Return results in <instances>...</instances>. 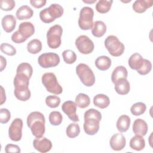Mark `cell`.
Segmentation results:
<instances>
[{
	"label": "cell",
	"instance_id": "cell-1",
	"mask_svg": "<svg viewBox=\"0 0 153 153\" xmlns=\"http://www.w3.org/2000/svg\"><path fill=\"white\" fill-rule=\"evenodd\" d=\"M84 118L83 127L85 133L91 136L96 134L99 130L100 121L102 119L101 113L95 109H89L85 112Z\"/></svg>",
	"mask_w": 153,
	"mask_h": 153
},
{
	"label": "cell",
	"instance_id": "cell-2",
	"mask_svg": "<svg viewBox=\"0 0 153 153\" xmlns=\"http://www.w3.org/2000/svg\"><path fill=\"white\" fill-rule=\"evenodd\" d=\"M30 78L25 75L16 74L14 78V91L16 97L21 101H26L30 97L31 93L29 88Z\"/></svg>",
	"mask_w": 153,
	"mask_h": 153
},
{
	"label": "cell",
	"instance_id": "cell-3",
	"mask_svg": "<svg viewBox=\"0 0 153 153\" xmlns=\"http://www.w3.org/2000/svg\"><path fill=\"white\" fill-rule=\"evenodd\" d=\"M45 123L44 115L40 112H32L27 117V125L35 137L43 136L45 131Z\"/></svg>",
	"mask_w": 153,
	"mask_h": 153
},
{
	"label": "cell",
	"instance_id": "cell-4",
	"mask_svg": "<svg viewBox=\"0 0 153 153\" xmlns=\"http://www.w3.org/2000/svg\"><path fill=\"white\" fill-rule=\"evenodd\" d=\"M41 81L47 91L55 94H60L62 93L63 88L59 84L54 74L52 72L44 74Z\"/></svg>",
	"mask_w": 153,
	"mask_h": 153
},
{
	"label": "cell",
	"instance_id": "cell-5",
	"mask_svg": "<svg viewBox=\"0 0 153 153\" xmlns=\"http://www.w3.org/2000/svg\"><path fill=\"white\" fill-rule=\"evenodd\" d=\"M76 73L82 83L87 86L91 87L95 82V76L93 71L85 63H79L76 67Z\"/></svg>",
	"mask_w": 153,
	"mask_h": 153
},
{
	"label": "cell",
	"instance_id": "cell-6",
	"mask_svg": "<svg viewBox=\"0 0 153 153\" xmlns=\"http://www.w3.org/2000/svg\"><path fill=\"white\" fill-rule=\"evenodd\" d=\"M62 33L63 29L59 25H55L48 29L47 32V42L50 48L56 49L60 46Z\"/></svg>",
	"mask_w": 153,
	"mask_h": 153
},
{
	"label": "cell",
	"instance_id": "cell-7",
	"mask_svg": "<svg viewBox=\"0 0 153 153\" xmlns=\"http://www.w3.org/2000/svg\"><path fill=\"white\" fill-rule=\"evenodd\" d=\"M105 48L109 53L114 57L121 56L125 50L124 45L115 35H109L105 40Z\"/></svg>",
	"mask_w": 153,
	"mask_h": 153
},
{
	"label": "cell",
	"instance_id": "cell-8",
	"mask_svg": "<svg viewBox=\"0 0 153 153\" xmlns=\"http://www.w3.org/2000/svg\"><path fill=\"white\" fill-rule=\"evenodd\" d=\"M94 11L89 7H84L79 12L78 26L82 30H90L93 26Z\"/></svg>",
	"mask_w": 153,
	"mask_h": 153
},
{
	"label": "cell",
	"instance_id": "cell-9",
	"mask_svg": "<svg viewBox=\"0 0 153 153\" xmlns=\"http://www.w3.org/2000/svg\"><path fill=\"white\" fill-rule=\"evenodd\" d=\"M60 57L56 53L49 52L41 54L38 59V64L42 68L57 66L60 63Z\"/></svg>",
	"mask_w": 153,
	"mask_h": 153
},
{
	"label": "cell",
	"instance_id": "cell-10",
	"mask_svg": "<svg viewBox=\"0 0 153 153\" xmlns=\"http://www.w3.org/2000/svg\"><path fill=\"white\" fill-rule=\"evenodd\" d=\"M75 44L78 50L83 54H90L94 48L93 41L86 35L79 36L76 39Z\"/></svg>",
	"mask_w": 153,
	"mask_h": 153
},
{
	"label": "cell",
	"instance_id": "cell-11",
	"mask_svg": "<svg viewBox=\"0 0 153 153\" xmlns=\"http://www.w3.org/2000/svg\"><path fill=\"white\" fill-rule=\"evenodd\" d=\"M23 121L21 118H15L10 124L8 129V136L10 139L14 142L21 140L22 137Z\"/></svg>",
	"mask_w": 153,
	"mask_h": 153
},
{
	"label": "cell",
	"instance_id": "cell-12",
	"mask_svg": "<svg viewBox=\"0 0 153 153\" xmlns=\"http://www.w3.org/2000/svg\"><path fill=\"white\" fill-rule=\"evenodd\" d=\"M62 109L71 121L74 122L79 121V117L76 114V105L75 102L71 100L65 102L62 104Z\"/></svg>",
	"mask_w": 153,
	"mask_h": 153
},
{
	"label": "cell",
	"instance_id": "cell-13",
	"mask_svg": "<svg viewBox=\"0 0 153 153\" xmlns=\"http://www.w3.org/2000/svg\"><path fill=\"white\" fill-rule=\"evenodd\" d=\"M33 148L38 151L45 153L50 151L52 148L51 140L45 137H36L33 141Z\"/></svg>",
	"mask_w": 153,
	"mask_h": 153
},
{
	"label": "cell",
	"instance_id": "cell-14",
	"mask_svg": "<svg viewBox=\"0 0 153 153\" xmlns=\"http://www.w3.org/2000/svg\"><path fill=\"white\" fill-rule=\"evenodd\" d=\"M109 144L111 148L114 151H121L123 149L126 144V140L123 134L116 133L112 136L110 139Z\"/></svg>",
	"mask_w": 153,
	"mask_h": 153
},
{
	"label": "cell",
	"instance_id": "cell-15",
	"mask_svg": "<svg viewBox=\"0 0 153 153\" xmlns=\"http://www.w3.org/2000/svg\"><path fill=\"white\" fill-rule=\"evenodd\" d=\"M132 129L136 135L145 136L148 132V124L145 121L141 118L136 119L133 124Z\"/></svg>",
	"mask_w": 153,
	"mask_h": 153
},
{
	"label": "cell",
	"instance_id": "cell-16",
	"mask_svg": "<svg viewBox=\"0 0 153 153\" xmlns=\"http://www.w3.org/2000/svg\"><path fill=\"white\" fill-rule=\"evenodd\" d=\"M18 31L22 36L27 39L34 34L35 27L31 22H25L19 25Z\"/></svg>",
	"mask_w": 153,
	"mask_h": 153
},
{
	"label": "cell",
	"instance_id": "cell-17",
	"mask_svg": "<svg viewBox=\"0 0 153 153\" xmlns=\"http://www.w3.org/2000/svg\"><path fill=\"white\" fill-rule=\"evenodd\" d=\"M1 24L4 30L7 33H10L16 27V19L13 15H6L2 19Z\"/></svg>",
	"mask_w": 153,
	"mask_h": 153
},
{
	"label": "cell",
	"instance_id": "cell-18",
	"mask_svg": "<svg viewBox=\"0 0 153 153\" xmlns=\"http://www.w3.org/2000/svg\"><path fill=\"white\" fill-rule=\"evenodd\" d=\"M115 90L120 95H125L129 93L130 90V83L127 78H121L115 84Z\"/></svg>",
	"mask_w": 153,
	"mask_h": 153
},
{
	"label": "cell",
	"instance_id": "cell-19",
	"mask_svg": "<svg viewBox=\"0 0 153 153\" xmlns=\"http://www.w3.org/2000/svg\"><path fill=\"white\" fill-rule=\"evenodd\" d=\"M152 0H137L132 5L133 10L137 13H143L152 6Z\"/></svg>",
	"mask_w": 153,
	"mask_h": 153
},
{
	"label": "cell",
	"instance_id": "cell-20",
	"mask_svg": "<svg viewBox=\"0 0 153 153\" xmlns=\"http://www.w3.org/2000/svg\"><path fill=\"white\" fill-rule=\"evenodd\" d=\"M16 17L20 20H27L33 15V11L27 5H22L19 7L16 13Z\"/></svg>",
	"mask_w": 153,
	"mask_h": 153
},
{
	"label": "cell",
	"instance_id": "cell-21",
	"mask_svg": "<svg viewBox=\"0 0 153 153\" xmlns=\"http://www.w3.org/2000/svg\"><path fill=\"white\" fill-rule=\"evenodd\" d=\"M106 32V26L105 23L100 20L96 21L91 29L93 35L97 38L103 36Z\"/></svg>",
	"mask_w": 153,
	"mask_h": 153
},
{
	"label": "cell",
	"instance_id": "cell-22",
	"mask_svg": "<svg viewBox=\"0 0 153 153\" xmlns=\"http://www.w3.org/2000/svg\"><path fill=\"white\" fill-rule=\"evenodd\" d=\"M128 72L127 69L123 66H118L113 71L111 75V80L115 84L121 78H127Z\"/></svg>",
	"mask_w": 153,
	"mask_h": 153
},
{
	"label": "cell",
	"instance_id": "cell-23",
	"mask_svg": "<svg viewBox=\"0 0 153 153\" xmlns=\"http://www.w3.org/2000/svg\"><path fill=\"white\" fill-rule=\"evenodd\" d=\"M130 123H131V120L128 115H121L118 118L117 121V130L121 133L127 131L129 128Z\"/></svg>",
	"mask_w": 153,
	"mask_h": 153
},
{
	"label": "cell",
	"instance_id": "cell-24",
	"mask_svg": "<svg viewBox=\"0 0 153 153\" xmlns=\"http://www.w3.org/2000/svg\"><path fill=\"white\" fill-rule=\"evenodd\" d=\"M143 59L142 56L137 53H135L129 57L128 63L131 69L137 71L141 68L143 64Z\"/></svg>",
	"mask_w": 153,
	"mask_h": 153
},
{
	"label": "cell",
	"instance_id": "cell-25",
	"mask_svg": "<svg viewBox=\"0 0 153 153\" xmlns=\"http://www.w3.org/2000/svg\"><path fill=\"white\" fill-rule=\"evenodd\" d=\"M93 103L96 106L100 109H105L109 105L110 100L106 94H98L94 97Z\"/></svg>",
	"mask_w": 153,
	"mask_h": 153
},
{
	"label": "cell",
	"instance_id": "cell-26",
	"mask_svg": "<svg viewBox=\"0 0 153 153\" xmlns=\"http://www.w3.org/2000/svg\"><path fill=\"white\" fill-rule=\"evenodd\" d=\"M111 59L106 56H101L98 57L95 60V65L96 68L100 71H106L111 66Z\"/></svg>",
	"mask_w": 153,
	"mask_h": 153
},
{
	"label": "cell",
	"instance_id": "cell-27",
	"mask_svg": "<svg viewBox=\"0 0 153 153\" xmlns=\"http://www.w3.org/2000/svg\"><path fill=\"white\" fill-rule=\"evenodd\" d=\"M129 145L132 149L142 151L145 146V140L142 136L136 135L130 139Z\"/></svg>",
	"mask_w": 153,
	"mask_h": 153
},
{
	"label": "cell",
	"instance_id": "cell-28",
	"mask_svg": "<svg viewBox=\"0 0 153 153\" xmlns=\"http://www.w3.org/2000/svg\"><path fill=\"white\" fill-rule=\"evenodd\" d=\"M47 8L49 15L54 20L56 19L62 17L63 14V7L58 4H52Z\"/></svg>",
	"mask_w": 153,
	"mask_h": 153
},
{
	"label": "cell",
	"instance_id": "cell-29",
	"mask_svg": "<svg viewBox=\"0 0 153 153\" xmlns=\"http://www.w3.org/2000/svg\"><path fill=\"white\" fill-rule=\"evenodd\" d=\"M112 2V0H100L96 4V10L99 13H106L110 10Z\"/></svg>",
	"mask_w": 153,
	"mask_h": 153
},
{
	"label": "cell",
	"instance_id": "cell-30",
	"mask_svg": "<svg viewBox=\"0 0 153 153\" xmlns=\"http://www.w3.org/2000/svg\"><path fill=\"white\" fill-rule=\"evenodd\" d=\"M75 103L79 108H85L90 105V99L87 94L79 93L75 97Z\"/></svg>",
	"mask_w": 153,
	"mask_h": 153
},
{
	"label": "cell",
	"instance_id": "cell-31",
	"mask_svg": "<svg viewBox=\"0 0 153 153\" xmlns=\"http://www.w3.org/2000/svg\"><path fill=\"white\" fill-rule=\"evenodd\" d=\"M27 50L30 54H37L42 50V43L38 39H32L27 44Z\"/></svg>",
	"mask_w": 153,
	"mask_h": 153
},
{
	"label": "cell",
	"instance_id": "cell-32",
	"mask_svg": "<svg viewBox=\"0 0 153 153\" xmlns=\"http://www.w3.org/2000/svg\"><path fill=\"white\" fill-rule=\"evenodd\" d=\"M33 73L32 66L28 63H22L19 64L17 68L16 74L25 75L29 78H31Z\"/></svg>",
	"mask_w": 153,
	"mask_h": 153
},
{
	"label": "cell",
	"instance_id": "cell-33",
	"mask_svg": "<svg viewBox=\"0 0 153 153\" xmlns=\"http://www.w3.org/2000/svg\"><path fill=\"white\" fill-rule=\"evenodd\" d=\"M80 133V127L77 123H71L67 127L66 130V135L69 138H75L79 135Z\"/></svg>",
	"mask_w": 153,
	"mask_h": 153
},
{
	"label": "cell",
	"instance_id": "cell-34",
	"mask_svg": "<svg viewBox=\"0 0 153 153\" xmlns=\"http://www.w3.org/2000/svg\"><path fill=\"white\" fill-rule=\"evenodd\" d=\"M146 109V105L143 102H137L133 104L131 108V113L134 116H139L145 113Z\"/></svg>",
	"mask_w": 153,
	"mask_h": 153
},
{
	"label": "cell",
	"instance_id": "cell-35",
	"mask_svg": "<svg viewBox=\"0 0 153 153\" xmlns=\"http://www.w3.org/2000/svg\"><path fill=\"white\" fill-rule=\"evenodd\" d=\"M62 57L64 62L67 64H72L76 60L75 53L71 50H66L62 53Z\"/></svg>",
	"mask_w": 153,
	"mask_h": 153
},
{
	"label": "cell",
	"instance_id": "cell-36",
	"mask_svg": "<svg viewBox=\"0 0 153 153\" xmlns=\"http://www.w3.org/2000/svg\"><path fill=\"white\" fill-rule=\"evenodd\" d=\"M48 119H49V121L51 125L59 126L62 122L63 117L60 112L53 111L50 114Z\"/></svg>",
	"mask_w": 153,
	"mask_h": 153
},
{
	"label": "cell",
	"instance_id": "cell-37",
	"mask_svg": "<svg viewBox=\"0 0 153 153\" xmlns=\"http://www.w3.org/2000/svg\"><path fill=\"white\" fill-rule=\"evenodd\" d=\"M60 102V98L57 96L49 95L45 98L46 105L51 108H56L58 107Z\"/></svg>",
	"mask_w": 153,
	"mask_h": 153
},
{
	"label": "cell",
	"instance_id": "cell-38",
	"mask_svg": "<svg viewBox=\"0 0 153 153\" xmlns=\"http://www.w3.org/2000/svg\"><path fill=\"white\" fill-rule=\"evenodd\" d=\"M0 49L3 53L8 56H12L16 54V49L14 48V47L6 42L1 44Z\"/></svg>",
	"mask_w": 153,
	"mask_h": 153
},
{
	"label": "cell",
	"instance_id": "cell-39",
	"mask_svg": "<svg viewBox=\"0 0 153 153\" xmlns=\"http://www.w3.org/2000/svg\"><path fill=\"white\" fill-rule=\"evenodd\" d=\"M152 69V63L151 62L147 60L143 59V64L140 69H139L137 72L138 74L142 75H145L149 74Z\"/></svg>",
	"mask_w": 153,
	"mask_h": 153
},
{
	"label": "cell",
	"instance_id": "cell-40",
	"mask_svg": "<svg viewBox=\"0 0 153 153\" xmlns=\"http://www.w3.org/2000/svg\"><path fill=\"white\" fill-rule=\"evenodd\" d=\"M16 5L13 0H1L0 1V8L2 10L8 11L12 10Z\"/></svg>",
	"mask_w": 153,
	"mask_h": 153
},
{
	"label": "cell",
	"instance_id": "cell-41",
	"mask_svg": "<svg viewBox=\"0 0 153 153\" xmlns=\"http://www.w3.org/2000/svg\"><path fill=\"white\" fill-rule=\"evenodd\" d=\"M11 118V113L6 108L0 109V123L2 124L7 123Z\"/></svg>",
	"mask_w": 153,
	"mask_h": 153
},
{
	"label": "cell",
	"instance_id": "cell-42",
	"mask_svg": "<svg viewBox=\"0 0 153 153\" xmlns=\"http://www.w3.org/2000/svg\"><path fill=\"white\" fill-rule=\"evenodd\" d=\"M39 18L41 20L45 23H50L54 21L48 13V8H45L39 13Z\"/></svg>",
	"mask_w": 153,
	"mask_h": 153
},
{
	"label": "cell",
	"instance_id": "cell-43",
	"mask_svg": "<svg viewBox=\"0 0 153 153\" xmlns=\"http://www.w3.org/2000/svg\"><path fill=\"white\" fill-rule=\"evenodd\" d=\"M11 40L14 43L20 44V43L24 42L27 39H25L23 36H22L19 32V31L17 30L11 35Z\"/></svg>",
	"mask_w": 153,
	"mask_h": 153
},
{
	"label": "cell",
	"instance_id": "cell-44",
	"mask_svg": "<svg viewBox=\"0 0 153 153\" xmlns=\"http://www.w3.org/2000/svg\"><path fill=\"white\" fill-rule=\"evenodd\" d=\"M5 151L6 153L10 152H20L21 150L20 147L17 145L14 144H8L5 146Z\"/></svg>",
	"mask_w": 153,
	"mask_h": 153
},
{
	"label": "cell",
	"instance_id": "cell-45",
	"mask_svg": "<svg viewBox=\"0 0 153 153\" xmlns=\"http://www.w3.org/2000/svg\"><path fill=\"white\" fill-rule=\"evenodd\" d=\"M47 1L45 0H30V4L36 8H40L44 6Z\"/></svg>",
	"mask_w": 153,
	"mask_h": 153
},
{
	"label": "cell",
	"instance_id": "cell-46",
	"mask_svg": "<svg viewBox=\"0 0 153 153\" xmlns=\"http://www.w3.org/2000/svg\"><path fill=\"white\" fill-rule=\"evenodd\" d=\"M0 59H1V67H0L1 69H0V71L2 72L6 67L7 60L2 56H0Z\"/></svg>",
	"mask_w": 153,
	"mask_h": 153
},
{
	"label": "cell",
	"instance_id": "cell-47",
	"mask_svg": "<svg viewBox=\"0 0 153 153\" xmlns=\"http://www.w3.org/2000/svg\"><path fill=\"white\" fill-rule=\"evenodd\" d=\"M1 105H2L6 100V96H5V93L4 91V88L2 87V86H1Z\"/></svg>",
	"mask_w": 153,
	"mask_h": 153
},
{
	"label": "cell",
	"instance_id": "cell-48",
	"mask_svg": "<svg viewBox=\"0 0 153 153\" xmlns=\"http://www.w3.org/2000/svg\"><path fill=\"white\" fill-rule=\"evenodd\" d=\"M96 1H91V2L89 1V2H88V1H84V2H85V3H91H91H94V2H95Z\"/></svg>",
	"mask_w": 153,
	"mask_h": 153
}]
</instances>
